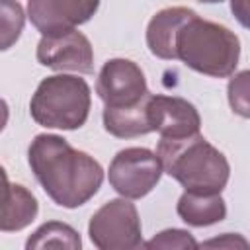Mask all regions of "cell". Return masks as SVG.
<instances>
[{
    "label": "cell",
    "mask_w": 250,
    "mask_h": 250,
    "mask_svg": "<svg viewBox=\"0 0 250 250\" xmlns=\"http://www.w3.org/2000/svg\"><path fill=\"white\" fill-rule=\"evenodd\" d=\"M25 250H82L78 230L61 221H47L25 240Z\"/></svg>",
    "instance_id": "15"
},
{
    "label": "cell",
    "mask_w": 250,
    "mask_h": 250,
    "mask_svg": "<svg viewBox=\"0 0 250 250\" xmlns=\"http://www.w3.org/2000/svg\"><path fill=\"white\" fill-rule=\"evenodd\" d=\"M8 115H10V109H8V104L0 98V131L6 127L8 123Z\"/></svg>",
    "instance_id": "20"
},
{
    "label": "cell",
    "mask_w": 250,
    "mask_h": 250,
    "mask_svg": "<svg viewBox=\"0 0 250 250\" xmlns=\"http://www.w3.org/2000/svg\"><path fill=\"white\" fill-rule=\"evenodd\" d=\"M37 211L35 195L20 184H10L6 170L0 166V230L14 232L25 229L37 217Z\"/></svg>",
    "instance_id": "11"
},
{
    "label": "cell",
    "mask_w": 250,
    "mask_h": 250,
    "mask_svg": "<svg viewBox=\"0 0 250 250\" xmlns=\"http://www.w3.org/2000/svg\"><path fill=\"white\" fill-rule=\"evenodd\" d=\"M162 176V166L158 156L143 146H131L119 150L109 164V184L123 195V199L145 197L158 184Z\"/></svg>",
    "instance_id": "6"
},
{
    "label": "cell",
    "mask_w": 250,
    "mask_h": 250,
    "mask_svg": "<svg viewBox=\"0 0 250 250\" xmlns=\"http://www.w3.org/2000/svg\"><path fill=\"white\" fill-rule=\"evenodd\" d=\"M150 131H158L160 139H186L199 135L201 117L193 104L178 96L150 94L146 105Z\"/></svg>",
    "instance_id": "9"
},
{
    "label": "cell",
    "mask_w": 250,
    "mask_h": 250,
    "mask_svg": "<svg viewBox=\"0 0 250 250\" xmlns=\"http://www.w3.org/2000/svg\"><path fill=\"white\" fill-rule=\"evenodd\" d=\"M27 160L45 193L66 209L84 205L104 182L100 162L59 135H37L27 148Z\"/></svg>",
    "instance_id": "1"
},
{
    "label": "cell",
    "mask_w": 250,
    "mask_h": 250,
    "mask_svg": "<svg viewBox=\"0 0 250 250\" xmlns=\"http://www.w3.org/2000/svg\"><path fill=\"white\" fill-rule=\"evenodd\" d=\"M197 250H250V246L246 236L238 232H225L197 244Z\"/></svg>",
    "instance_id": "18"
},
{
    "label": "cell",
    "mask_w": 250,
    "mask_h": 250,
    "mask_svg": "<svg viewBox=\"0 0 250 250\" xmlns=\"http://www.w3.org/2000/svg\"><path fill=\"white\" fill-rule=\"evenodd\" d=\"M180 219L191 227H209L227 217V205L221 193L184 191L176 207Z\"/></svg>",
    "instance_id": "13"
},
{
    "label": "cell",
    "mask_w": 250,
    "mask_h": 250,
    "mask_svg": "<svg viewBox=\"0 0 250 250\" xmlns=\"http://www.w3.org/2000/svg\"><path fill=\"white\" fill-rule=\"evenodd\" d=\"M98 8V2L88 0H29L27 16L39 29L41 37H49L86 23Z\"/></svg>",
    "instance_id": "10"
},
{
    "label": "cell",
    "mask_w": 250,
    "mask_h": 250,
    "mask_svg": "<svg viewBox=\"0 0 250 250\" xmlns=\"http://www.w3.org/2000/svg\"><path fill=\"white\" fill-rule=\"evenodd\" d=\"M195 12L184 6H172L164 8L158 14L152 16L146 27V45L150 53L164 61H174L172 47H174V35L180 29V25L191 18Z\"/></svg>",
    "instance_id": "12"
},
{
    "label": "cell",
    "mask_w": 250,
    "mask_h": 250,
    "mask_svg": "<svg viewBox=\"0 0 250 250\" xmlns=\"http://www.w3.org/2000/svg\"><path fill=\"white\" fill-rule=\"evenodd\" d=\"M96 94L105 109H127L141 104L150 92L141 66L129 59H109L96 80Z\"/></svg>",
    "instance_id": "7"
},
{
    "label": "cell",
    "mask_w": 250,
    "mask_h": 250,
    "mask_svg": "<svg viewBox=\"0 0 250 250\" xmlns=\"http://www.w3.org/2000/svg\"><path fill=\"white\" fill-rule=\"evenodd\" d=\"M246 82H248V70H242L238 76H234L229 84V102L234 111H238L242 117H248V98H246Z\"/></svg>",
    "instance_id": "19"
},
{
    "label": "cell",
    "mask_w": 250,
    "mask_h": 250,
    "mask_svg": "<svg viewBox=\"0 0 250 250\" xmlns=\"http://www.w3.org/2000/svg\"><path fill=\"white\" fill-rule=\"evenodd\" d=\"M172 55L195 72L227 78L236 70L240 41L229 27L193 14L176 31Z\"/></svg>",
    "instance_id": "3"
},
{
    "label": "cell",
    "mask_w": 250,
    "mask_h": 250,
    "mask_svg": "<svg viewBox=\"0 0 250 250\" xmlns=\"http://www.w3.org/2000/svg\"><path fill=\"white\" fill-rule=\"evenodd\" d=\"M25 14L20 2L0 0V51L10 49L21 35Z\"/></svg>",
    "instance_id": "16"
},
{
    "label": "cell",
    "mask_w": 250,
    "mask_h": 250,
    "mask_svg": "<svg viewBox=\"0 0 250 250\" xmlns=\"http://www.w3.org/2000/svg\"><path fill=\"white\" fill-rule=\"evenodd\" d=\"M88 234L98 250H143V229L137 207L129 199H109L88 223Z\"/></svg>",
    "instance_id": "5"
},
{
    "label": "cell",
    "mask_w": 250,
    "mask_h": 250,
    "mask_svg": "<svg viewBox=\"0 0 250 250\" xmlns=\"http://www.w3.org/2000/svg\"><path fill=\"white\" fill-rule=\"evenodd\" d=\"M143 250H197V240L184 229H166L145 242Z\"/></svg>",
    "instance_id": "17"
},
{
    "label": "cell",
    "mask_w": 250,
    "mask_h": 250,
    "mask_svg": "<svg viewBox=\"0 0 250 250\" xmlns=\"http://www.w3.org/2000/svg\"><path fill=\"white\" fill-rule=\"evenodd\" d=\"M162 172L178 180L191 193H221L229 182L230 166L225 154L201 135L186 139H160L154 152Z\"/></svg>",
    "instance_id": "2"
},
{
    "label": "cell",
    "mask_w": 250,
    "mask_h": 250,
    "mask_svg": "<svg viewBox=\"0 0 250 250\" xmlns=\"http://www.w3.org/2000/svg\"><path fill=\"white\" fill-rule=\"evenodd\" d=\"M148 98H150V94L141 104L127 107V109H105L104 107L105 131L113 137H119V139H131V137L152 133L150 125H148V115H146Z\"/></svg>",
    "instance_id": "14"
},
{
    "label": "cell",
    "mask_w": 250,
    "mask_h": 250,
    "mask_svg": "<svg viewBox=\"0 0 250 250\" xmlns=\"http://www.w3.org/2000/svg\"><path fill=\"white\" fill-rule=\"evenodd\" d=\"M39 64L53 70H72L78 74H90L94 70V51L90 39L78 31L70 29L64 33L41 37L35 53Z\"/></svg>",
    "instance_id": "8"
},
{
    "label": "cell",
    "mask_w": 250,
    "mask_h": 250,
    "mask_svg": "<svg viewBox=\"0 0 250 250\" xmlns=\"http://www.w3.org/2000/svg\"><path fill=\"white\" fill-rule=\"evenodd\" d=\"M92 94L84 78L55 74L39 82L29 102L33 121L47 129H80L90 113Z\"/></svg>",
    "instance_id": "4"
}]
</instances>
